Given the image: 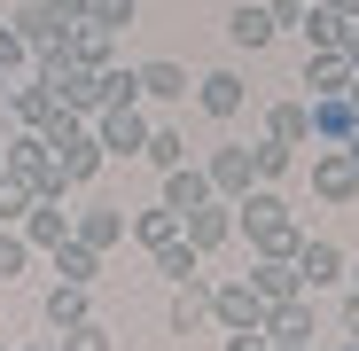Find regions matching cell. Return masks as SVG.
Wrapping results in <instances>:
<instances>
[{
	"label": "cell",
	"mask_w": 359,
	"mask_h": 351,
	"mask_svg": "<svg viewBox=\"0 0 359 351\" xmlns=\"http://www.w3.org/2000/svg\"><path fill=\"white\" fill-rule=\"evenodd\" d=\"M234 234L258 250V258H297V242H305V226H297V211L273 195V188H250L243 203H234Z\"/></svg>",
	"instance_id": "cell-1"
},
{
	"label": "cell",
	"mask_w": 359,
	"mask_h": 351,
	"mask_svg": "<svg viewBox=\"0 0 359 351\" xmlns=\"http://www.w3.org/2000/svg\"><path fill=\"white\" fill-rule=\"evenodd\" d=\"M47 156H55V172H63V188H86L94 172L109 164V156H102V141H94V125H86L79 109H63V117L47 125Z\"/></svg>",
	"instance_id": "cell-2"
},
{
	"label": "cell",
	"mask_w": 359,
	"mask_h": 351,
	"mask_svg": "<svg viewBox=\"0 0 359 351\" xmlns=\"http://www.w3.org/2000/svg\"><path fill=\"white\" fill-rule=\"evenodd\" d=\"M86 24V0H24L16 8V32L32 39V47H55V39H71Z\"/></svg>",
	"instance_id": "cell-3"
},
{
	"label": "cell",
	"mask_w": 359,
	"mask_h": 351,
	"mask_svg": "<svg viewBox=\"0 0 359 351\" xmlns=\"http://www.w3.org/2000/svg\"><path fill=\"white\" fill-rule=\"evenodd\" d=\"M94 141H102V156H141V149H149V117H141V102H109V109H94Z\"/></svg>",
	"instance_id": "cell-4"
},
{
	"label": "cell",
	"mask_w": 359,
	"mask_h": 351,
	"mask_svg": "<svg viewBox=\"0 0 359 351\" xmlns=\"http://www.w3.org/2000/svg\"><path fill=\"white\" fill-rule=\"evenodd\" d=\"M305 180H313V195H320L328 211L359 203V164H351L344 149H313V164H305Z\"/></svg>",
	"instance_id": "cell-5"
},
{
	"label": "cell",
	"mask_w": 359,
	"mask_h": 351,
	"mask_svg": "<svg viewBox=\"0 0 359 351\" xmlns=\"http://www.w3.org/2000/svg\"><path fill=\"white\" fill-rule=\"evenodd\" d=\"M211 328H266V297L250 281H211Z\"/></svg>",
	"instance_id": "cell-6"
},
{
	"label": "cell",
	"mask_w": 359,
	"mask_h": 351,
	"mask_svg": "<svg viewBox=\"0 0 359 351\" xmlns=\"http://www.w3.org/2000/svg\"><path fill=\"white\" fill-rule=\"evenodd\" d=\"M8 117H16V133H47L55 117H63V94L39 86V78H16L8 86Z\"/></svg>",
	"instance_id": "cell-7"
},
{
	"label": "cell",
	"mask_w": 359,
	"mask_h": 351,
	"mask_svg": "<svg viewBox=\"0 0 359 351\" xmlns=\"http://www.w3.org/2000/svg\"><path fill=\"white\" fill-rule=\"evenodd\" d=\"M203 172H211V195H219V203H243V195L258 188L250 149H211V156H203Z\"/></svg>",
	"instance_id": "cell-8"
},
{
	"label": "cell",
	"mask_w": 359,
	"mask_h": 351,
	"mask_svg": "<svg viewBox=\"0 0 359 351\" xmlns=\"http://www.w3.org/2000/svg\"><path fill=\"white\" fill-rule=\"evenodd\" d=\"M344 250L328 242V234H305V242H297V273H305V297H320V289H336L344 281Z\"/></svg>",
	"instance_id": "cell-9"
},
{
	"label": "cell",
	"mask_w": 359,
	"mask_h": 351,
	"mask_svg": "<svg viewBox=\"0 0 359 351\" xmlns=\"http://www.w3.org/2000/svg\"><path fill=\"white\" fill-rule=\"evenodd\" d=\"M359 133V102L351 94H313V149H344Z\"/></svg>",
	"instance_id": "cell-10"
},
{
	"label": "cell",
	"mask_w": 359,
	"mask_h": 351,
	"mask_svg": "<svg viewBox=\"0 0 359 351\" xmlns=\"http://www.w3.org/2000/svg\"><path fill=\"white\" fill-rule=\"evenodd\" d=\"M164 328L172 336H196V328H211V273H188L172 289V312H164Z\"/></svg>",
	"instance_id": "cell-11"
},
{
	"label": "cell",
	"mask_w": 359,
	"mask_h": 351,
	"mask_svg": "<svg viewBox=\"0 0 359 351\" xmlns=\"http://www.w3.org/2000/svg\"><path fill=\"white\" fill-rule=\"evenodd\" d=\"M180 234H188V250H203V258H211V250H226V242H234V203H219V195H211L203 211L180 219Z\"/></svg>",
	"instance_id": "cell-12"
},
{
	"label": "cell",
	"mask_w": 359,
	"mask_h": 351,
	"mask_svg": "<svg viewBox=\"0 0 359 351\" xmlns=\"http://www.w3.org/2000/svg\"><path fill=\"white\" fill-rule=\"evenodd\" d=\"M71 234H79V242H94V250L109 258L117 242H133V219L109 211V203H94V211H71Z\"/></svg>",
	"instance_id": "cell-13"
},
{
	"label": "cell",
	"mask_w": 359,
	"mask_h": 351,
	"mask_svg": "<svg viewBox=\"0 0 359 351\" xmlns=\"http://www.w3.org/2000/svg\"><path fill=\"white\" fill-rule=\"evenodd\" d=\"M351 78H359V71H351L344 47H305V86H313V94H351Z\"/></svg>",
	"instance_id": "cell-14"
},
{
	"label": "cell",
	"mask_w": 359,
	"mask_h": 351,
	"mask_svg": "<svg viewBox=\"0 0 359 351\" xmlns=\"http://www.w3.org/2000/svg\"><path fill=\"white\" fill-rule=\"evenodd\" d=\"M24 242H32V250H63V242H71V211H63V195H47V203L24 211Z\"/></svg>",
	"instance_id": "cell-15"
},
{
	"label": "cell",
	"mask_w": 359,
	"mask_h": 351,
	"mask_svg": "<svg viewBox=\"0 0 359 351\" xmlns=\"http://www.w3.org/2000/svg\"><path fill=\"white\" fill-rule=\"evenodd\" d=\"M39 320H47L55 336H63V328H79V320H94V297H86L79 281H55L47 297H39Z\"/></svg>",
	"instance_id": "cell-16"
},
{
	"label": "cell",
	"mask_w": 359,
	"mask_h": 351,
	"mask_svg": "<svg viewBox=\"0 0 359 351\" xmlns=\"http://www.w3.org/2000/svg\"><path fill=\"white\" fill-rule=\"evenodd\" d=\"M250 289L266 305H289V297H305V273H297V258H258L250 266Z\"/></svg>",
	"instance_id": "cell-17"
},
{
	"label": "cell",
	"mask_w": 359,
	"mask_h": 351,
	"mask_svg": "<svg viewBox=\"0 0 359 351\" xmlns=\"http://www.w3.org/2000/svg\"><path fill=\"white\" fill-rule=\"evenodd\" d=\"M313 297H289V305H266V343H313Z\"/></svg>",
	"instance_id": "cell-18"
},
{
	"label": "cell",
	"mask_w": 359,
	"mask_h": 351,
	"mask_svg": "<svg viewBox=\"0 0 359 351\" xmlns=\"http://www.w3.org/2000/svg\"><path fill=\"white\" fill-rule=\"evenodd\" d=\"M196 102H203V117H243L250 86L234 78V71H203V78H196Z\"/></svg>",
	"instance_id": "cell-19"
},
{
	"label": "cell",
	"mask_w": 359,
	"mask_h": 351,
	"mask_svg": "<svg viewBox=\"0 0 359 351\" xmlns=\"http://www.w3.org/2000/svg\"><path fill=\"white\" fill-rule=\"evenodd\" d=\"M203 203H211V172H203V164L164 172V211H180V219H188V211H203Z\"/></svg>",
	"instance_id": "cell-20"
},
{
	"label": "cell",
	"mask_w": 359,
	"mask_h": 351,
	"mask_svg": "<svg viewBox=\"0 0 359 351\" xmlns=\"http://www.w3.org/2000/svg\"><path fill=\"white\" fill-rule=\"evenodd\" d=\"M273 32H281V24H273L266 0H243V8L226 16V39H234V47H250V55H258V47H273Z\"/></svg>",
	"instance_id": "cell-21"
},
{
	"label": "cell",
	"mask_w": 359,
	"mask_h": 351,
	"mask_svg": "<svg viewBox=\"0 0 359 351\" xmlns=\"http://www.w3.org/2000/svg\"><path fill=\"white\" fill-rule=\"evenodd\" d=\"M141 102H188V71L172 63V55H156V63H141Z\"/></svg>",
	"instance_id": "cell-22"
},
{
	"label": "cell",
	"mask_w": 359,
	"mask_h": 351,
	"mask_svg": "<svg viewBox=\"0 0 359 351\" xmlns=\"http://www.w3.org/2000/svg\"><path fill=\"white\" fill-rule=\"evenodd\" d=\"M47 258H55V281H79V289H94V281H102V250H94V242H79V234H71L63 250H47Z\"/></svg>",
	"instance_id": "cell-23"
},
{
	"label": "cell",
	"mask_w": 359,
	"mask_h": 351,
	"mask_svg": "<svg viewBox=\"0 0 359 351\" xmlns=\"http://www.w3.org/2000/svg\"><path fill=\"white\" fill-rule=\"evenodd\" d=\"M266 133L289 141V149H313V102H273L266 109Z\"/></svg>",
	"instance_id": "cell-24"
},
{
	"label": "cell",
	"mask_w": 359,
	"mask_h": 351,
	"mask_svg": "<svg viewBox=\"0 0 359 351\" xmlns=\"http://www.w3.org/2000/svg\"><path fill=\"white\" fill-rule=\"evenodd\" d=\"M172 234H180V211H164V203H149V211H133V242L156 258L164 242H172Z\"/></svg>",
	"instance_id": "cell-25"
},
{
	"label": "cell",
	"mask_w": 359,
	"mask_h": 351,
	"mask_svg": "<svg viewBox=\"0 0 359 351\" xmlns=\"http://www.w3.org/2000/svg\"><path fill=\"white\" fill-rule=\"evenodd\" d=\"M156 172H180V164H196L188 156V133H180V125H149V149H141Z\"/></svg>",
	"instance_id": "cell-26"
},
{
	"label": "cell",
	"mask_w": 359,
	"mask_h": 351,
	"mask_svg": "<svg viewBox=\"0 0 359 351\" xmlns=\"http://www.w3.org/2000/svg\"><path fill=\"white\" fill-rule=\"evenodd\" d=\"M250 164H258V188H273V180H289V172H297V149L289 141H250Z\"/></svg>",
	"instance_id": "cell-27"
},
{
	"label": "cell",
	"mask_w": 359,
	"mask_h": 351,
	"mask_svg": "<svg viewBox=\"0 0 359 351\" xmlns=\"http://www.w3.org/2000/svg\"><path fill=\"white\" fill-rule=\"evenodd\" d=\"M16 78H32V39L16 24H0V94H8Z\"/></svg>",
	"instance_id": "cell-28"
},
{
	"label": "cell",
	"mask_w": 359,
	"mask_h": 351,
	"mask_svg": "<svg viewBox=\"0 0 359 351\" xmlns=\"http://www.w3.org/2000/svg\"><path fill=\"white\" fill-rule=\"evenodd\" d=\"M156 273L180 289V281H188V273H203V250H188V234H172V242L156 250Z\"/></svg>",
	"instance_id": "cell-29"
},
{
	"label": "cell",
	"mask_w": 359,
	"mask_h": 351,
	"mask_svg": "<svg viewBox=\"0 0 359 351\" xmlns=\"http://www.w3.org/2000/svg\"><path fill=\"white\" fill-rule=\"evenodd\" d=\"M63 47H71V63H79V71H102V63H109V32H102V24H79Z\"/></svg>",
	"instance_id": "cell-30"
},
{
	"label": "cell",
	"mask_w": 359,
	"mask_h": 351,
	"mask_svg": "<svg viewBox=\"0 0 359 351\" xmlns=\"http://www.w3.org/2000/svg\"><path fill=\"white\" fill-rule=\"evenodd\" d=\"M297 32H305V47H344V32H351V24H344L336 8H320V0H313V8H305V24H297Z\"/></svg>",
	"instance_id": "cell-31"
},
{
	"label": "cell",
	"mask_w": 359,
	"mask_h": 351,
	"mask_svg": "<svg viewBox=\"0 0 359 351\" xmlns=\"http://www.w3.org/2000/svg\"><path fill=\"white\" fill-rule=\"evenodd\" d=\"M39 195H32V180L24 172H0V226H24V211H32Z\"/></svg>",
	"instance_id": "cell-32"
},
{
	"label": "cell",
	"mask_w": 359,
	"mask_h": 351,
	"mask_svg": "<svg viewBox=\"0 0 359 351\" xmlns=\"http://www.w3.org/2000/svg\"><path fill=\"white\" fill-rule=\"evenodd\" d=\"M32 258H39V250L24 242V226H0V281H16V273L32 266Z\"/></svg>",
	"instance_id": "cell-33"
},
{
	"label": "cell",
	"mask_w": 359,
	"mask_h": 351,
	"mask_svg": "<svg viewBox=\"0 0 359 351\" xmlns=\"http://www.w3.org/2000/svg\"><path fill=\"white\" fill-rule=\"evenodd\" d=\"M86 24H102V32L117 39V32L133 24V0H86Z\"/></svg>",
	"instance_id": "cell-34"
},
{
	"label": "cell",
	"mask_w": 359,
	"mask_h": 351,
	"mask_svg": "<svg viewBox=\"0 0 359 351\" xmlns=\"http://www.w3.org/2000/svg\"><path fill=\"white\" fill-rule=\"evenodd\" d=\"M63 351H117V343H109L102 320H79V328H63Z\"/></svg>",
	"instance_id": "cell-35"
},
{
	"label": "cell",
	"mask_w": 359,
	"mask_h": 351,
	"mask_svg": "<svg viewBox=\"0 0 359 351\" xmlns=\"http://www.w3.org/2000/svg\"><path fill=\"white\" fill-rule=\"evenodd\" d=\"M226 351H273L266 328H226Z\"/></svg>",
	"instance_id": "cell-36"
},
{
	"label": "cell",
	"mask_w": 359,
	"mask_h": 351,
	"mask_svg": "<svg viewBox=\"0 0 359 351\" xmlns=\"http://www.w3.org/2000/svg\"><path fill=\"white\" fill-rule=\"evenodd\" d=\"M344 336L359 343V289H351V305H344Z\"/></svg>",
	"instance_id": "cell-37"
},
{
	"label": "cell",
	"mask_w": 359,
	"mask_h": 351,
	"mask_svg": "<svg viewBox=\"0 0 359 351\" xmlns=\"http://www.w3.org/2000/svg\"><path fill=\"white\" fill-rule=\"evenodd\" d=\"M320 8H336L344 24H359V0H320Z\"/></svg>",
	"instance_id": "cell-38"
},
{
	"label": "cell",
	"mask_w": 359,
	"mask_h": 351,
	"mask_svg": "<svg viewBox=\"0 0 359 351\" xmlns=\"http://www.w3.org/2000/svg\"><path fill=\"white\" fill-rule=\"evenodd\" d=\"M24 351H63V336H55V328H47V336H32Z\"/></svg>",
	"instance_id": "cell-39"
},
{
	"label": "cell",
	"mask_w": 359,
	"mask_h": 351,
	"mask_svg": "<svg viewBox=\"0 0 359 351\" xmlns=\"http://www.w3.org/2000/svg\"><path fill=\"white\" fill-rule=\"evenodd\" d=\"M344 55H351V71H359V24H351V32H344Z\"/></svg>",
	"instance_id": "cell-40"
},
{
	"label": "cell",
	"mask_w": 359,
	"mask_h": 351,
	"mask_svg": "<svg viewBox=\"0 0 359 351\" xmlns=\"http://www.w3.org/2000/svg\"><path fill=\"white\" fill-rule=\"evenodd\" d=\"M344 281H351V289H359V258H351V266H344Z\"/></svg>",
	"instance_id": "cell-41"
},
{
	"label": "cell",
	"mask_w": 359,
	"mask_h": 351,
	"mask_svg": "<svg viewBox=\"0 0 359 351\" xmlns=\"http://www.w3.org/2000/svg\"><path fill=\"white\" fill-rule=\"evenodd\" d=\"M344 156H351V164H359V133H351V141H344Z\"/></svg>",
	"instance_id": "cell-42"
},
{
	"label": "cell",
	"mask_w": 359,
	"mask_h": 351,
	"mask_svg": "<svg viewBox=\"0 0 359 351\" xmlns=\"http://www.w3.org/2000/svg\"><path fill=\"white\" fill-rule=\"evenodd\" d=\"M0 172H8V141H0Z\"/></svg>",
	"instance_id": "cell-43"
},
{
	"label": "cell",
	"mask_w": 359,
	"mask_h": 351,
	"mask_svg": "<svg viewBox=\"0 0 359 351\" xmlns=\"http://www.w3.org/2000/svg\"><path fill=\"white\" fill-rule=\"evenodd\" d=\"M336 351H359V343H351V336H344V343H336Z\"/></svg>",
	"instance_id": "cell-44"
},
{
	"label": "cell",
	"mask_w": 359,
	"mask_h": 351,
	"mask_svg": "<svg viewBox=\"0 0 359 351\" xmlns=\"http://www.w3.org/2000/svg\"><path fill=\"white\" fill-rule=\"evenodd\" d=\"M351 102H359V78H351Z\"/></svg>",
	"instance_id": "cell-45"
},
{
	"label": "cell",
	"mask_w": 359,
	"mask_h": 351,
	"mask_svg": "<svg viewBox=\"0 0 359 351\" xmlns=\"http://www.w3.org/2000/svg\"><path fill=\"white\" fill-rule=\"evenodd\" d=\"M0 351H8V343H0Z\"/></svg>",
	"instance_id": "cell-46"
}]
</instances>
